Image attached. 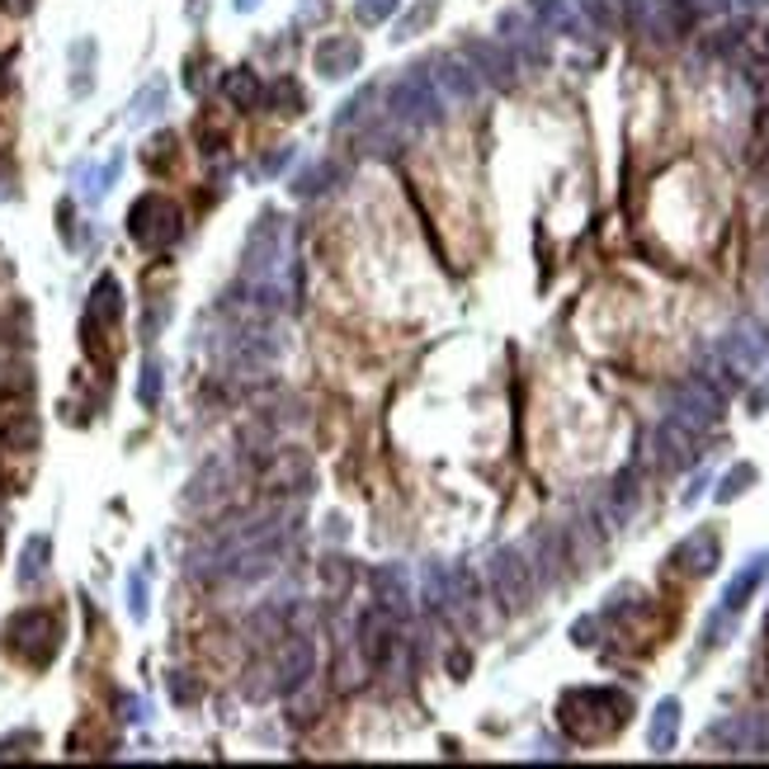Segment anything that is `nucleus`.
Returning <instances> with one entry per match:
<instances>
[{"instance_id":"nucleus-37","label":"nucleus","mask_w":769,"mask_h":769,"mask_svg":"<svg viewBox=\"0 0 769 769\" xmlns=\"http://www.w3.org/2000/svg\"><path fill=\"white\" fill-rule=\"evenodd\" d=\"M368 109V90H359V95H350L345 105H340V113H335V127H350L354 119H359V113Z\"/></svg>"},{"instance_id":"nucleus-11","label":"nucleus","mask_w":769,"mask_h":769,"mask_svg":"<svg viewBox=\"0 0 769 769\" xmlns=\"http://www.w3.org/2000/svg\"><path fill=\"white\" fill-rule=\"evenodd\" d=\"M496 24H501L505 48L515 52L520 62H534V66H544V62H548V38H544L548 28L534 20L529 5H524V10H501V20H496Z\"/></svg>"},{"instance_id":"nucleus-43","label":"nucleus","mask_w":769,"mask_h":769,"mask_svg":"<svg viewBox=\"0 0 769 769\" xmlns=\"http://www.w3.org/2000/svg\"><path fill=\"white\" fill-rule=\"evenodd\" d=\"M5 5H10V10H14V14H24V10H28V5H34V0H5Z\"/></svg>"},{"instance_id":"nucleus-39","label":"nucleus","mask_w":769,"mask_h":769,"mask_svg":"<svg viewBox=\"0 0 769 769\" xmlns=\"http://www.w3.org/2000/svg\"><path fill=\"white\" fill-rule=\"evenodd\" d=\"M293 156H297V147H279V151H274V156H269V161H265V175H279V170L289 166Z\"/></svg>"},{"instance_id":"nucleus-25","label":"nucleus","mask_w":769,"mask_h":769,"mask_svg":"<svg viewBox=\"0 0 769 769\" xmlns=\"http://www.w3.org/2000/svg\"><path fill=\"white\" fill-rule=\"evenodd\" d=\"M675 736H680V699H661L657 713H651L647 746L657 750V756H671V750H675Z\"/></svg>"},{"instance_id":"nucleus-1","label":"nucleus","mask_w":769,"mask_h":769,"mask_svg":"<svg viewBox=\"0 0 769 769\" xmlns=\"http://www.w3.org/2000/svg\"><path fill=\"white\" fill-rule=\"evenodd\" d=\"M241 289H246V303L260 312L289 307L297 293V236H293V222L274 208H265L246 236Z\"/></svg>"},{"instance_id":"nucleus-26","label":"nucleus","mask_w":769,"mask_h":769,"mask_svg":"<svg viewBox=\"0 0 769 769\" xmlns=\"http://www.w3.org/2000/svg\"><path fill=\"white\" fill-rule=\"evenodd\" d=\"M340 180H345V166H340V161H317V166H307L303 175L293 180V194L297 198H317L326 190H335Z\"/></svg>"},{"instance_id":"nucleus-20","label":"nucleus","mask_w":769,"mask_h":769,"mask_svg":"<svg viewBox=\"0 0 769 769\" xmlns=\"http://www.w3.org/2000/svg\"><path fill=\"white\" fill-rule=\"evenodd\" d=\"M459 600H463V576H453L449 566H439V562L425 566V605L439 609V614H453Z\"/></svg>"},{"instance_id":"nucleus-24","label":"nucleus","mask_w":769,"mask_h":769,"mask_svg":"<svg viewBox=\"0 0 769 769\" xmlns=\"http://www.w3.org/2000/svg\"><path fill=\"white\" fill-rule=\"evenodd\" d=\"M166 99H170V85L161 76H151L142 90L133 95V105H127V123L142 127V123H156L166 113Z\"/></svg>"},{"instance_id":"nucleus-45","label":"nucleus","mask_w":769,"mask_h":769,"mask_svg":"<svg viewBox=\"0 0 769 769\" xmlns=\"http://www.w3.org/2000/svg\"><path fill=\"white\" fill-rule=\"evenodd\" d=\"M255 5H260V0H236V10H241V14H246V10H255Z\"/></svg>"},{"instance_id":"nucleus-35","label":"nucleus","mask_w":769,"mask_h":769,"mask_svg":"<svg viewBox=\"0 0 769 769\" xmlns=\"http://www.w3.org/2000/svg\"><path fill=\"white\" fill-rule=\"evenodd\" d=\"M127 614H133L137 623L147 619V576H127Z\"/></svg>"},{"instance_id":"nucleus-21","label":"nucleus","mask_w":769,"mask_h":769,"mask_svg":"<svg viewBox=\"0 0 769 769\" xmlns=\"http://www.w3.org/2000/svg\"><path fill=\"white\" fill-rule=\"evenodd\" d=\"M581 10H586V20L595 28H623L628 20H643L647 14V0H581Z\"/></svg>"},{"instance_id":"nucleus-18","label":"nucleus","mask_w":769,"mask_h":769,"mask_svg":"<svg viewBox=\"0 0 769 769\" xmlns=\"http://www.w3.org/2000/svg\"><path fill=\"white\" fill-rule=\"evenodd\" d=\"M657 459H661L666 473H675V467H689L694 459H699V435H694L689 425H680V420L666 416V420L657 425Z\"/></svg>"},{"instance_id":"nucleus-36","label":"nucleus","mask_w":769,"mask_h":769,"mask_svg":"<svg viewBox=\"0 0 769 769\" xmlns=\"http://www.w3.org/2000/svg\"><path fill=\"white\" fill-rule=\"evenodd\" d=\"M392 10H396V0H359V5H354V14H359V24H382Z\"/></svg>"},{"instance_id":"nucleus-3","label":"nucleus","mask_w":769,"mask_h":769,"mask_svg":"<svg viewBox=\"0 0 769 769\" xmlns=\"http://www.w3.org/2000/svg\"><path fill=\"white\" fill-rule=\"evenodd\" d=\"M388 119H396L406 133H425V127H435L439 119H444V99H439L430 76H425V66H411L406 76L392 81V90H388Z\"/></svg>"},{"instance_id":"nucleus-31","label":"nucleus","mask_w":769,"mask_h":769,"mask_svg":"<svg viewBox=\"0 0 769 769\" xmlns=\"http://www.w3.org/2000/svg\"><path fill=\"white\" fill-rule=\"evenodd\" d=\"M435 14H439V0H416L402 20H396V28H392V38L396 42H406V38H416V34H425V28L435 24Z\"/></svg>"},{"instance_id":"nucleus-22","label":"nucleus","mask_w":769,"mask_h":769,"mask_svg":"<svg viewBox=\"0 0 769 769\" xmlns=\"http://www.w3.org/2000/svg\"><path fill=\"white\" fill-rule=\"evenodd\" d=\"M312 666H317V647H312V637H293L289 651H283V661H279V689H303Z\"/></svg>"},{"instance_id":"nucleus-15","label":"nucleus","mask_w":769,"mask_h":769,"mask_svg":"<svg viewBox=\"0 0 769 769\" xmlns=\"http://www.w3.org/2000/svg\"><path fill=\"white\" fill-rule=\"evenodd\" d=\"M312 62H317V76L321 81H345L359 71L364 62V42L350 38V34H335V38H321L317 52H312Z\"/></svg>"},{"instance_id":"nucleus-27","label":"nucleus","mask_w":769,"mask_h":769,"mask_svg":"<svg viewBox=\"0 0 769 769\" xmlns=\"http://www.w3.org/2000/svg\"><path fill=\"white\" fill-rule=\"evenodd\" d=\"M222 95L232 99L236 109H255V105H265V85L255 81V71H251V66L227 71V76H222Z\"/></svg>"},{"instance_id":"nucleus-2","label":"nucleus","mask_w":769,"mask_h":769,"mask_svg":"<svg viewBox=\"0 0 769 769\" xmlns=\"http://www.w3.org/2000/svg\"><path fill=\"white\" fill-rule=\"evenodd\" d=\"M600 713H633V699L623 689H572L562 699V728L576 736V742H605V736L619 732V722H609Z\"/></svg>"},{"instance_id":"nucleus-19","label":"nucleus","mask_w":769,"mask_h":769,"mask_svg":"<svg viewBox=\"0 0 769 769\" xmlns=\"http://www.w3.org/2000/svg\"><path fill=\"white\" fill-rule=\"evenodd\" d=\"M765 572H769V558H750V562L742 566V572H736V576L728 581V590H722V609H718V614H722V619H736V614H742V609L750 605V595L760 590Z\"/></svg>"},{"instance_id":"nucleus-7","label":"nucleus","mask_w":769,"mask_h":769,"mask_svg":"<svg viewBox=\"0 0 769 769\" xmlns=\"http://www.w3.org/2000/svg\"><path fill=\"white\" fill-rule=\"evenodd\" d=\"M718 359L732 368L736 378H750L756 368L769 364V326L756 317H742L728 335L718 340Z\"/></svg>"},{"instance_id":"nucleus-33","label":"nucleus","mask_w":769,"mask_h":769,"mask_svg":"<svg viewBox=\"0 0 769 769\" xmlns=\"http://www.w3.org/2000/svg\"><path fill=\"white\" fill-rule=\"evenodd\" d=\"M161 364H156V359H147V364H142V378H137V402L142 406H156V402H161Z\"/></svg>"},{"instance_id":"nucleus-16","label":"nucleus","mask_w":769,"mask_h":769,"mask_svg":"<svg viewBox=\"0 0 769 769\" xmlns=\"http://www.w3.org/2000/svg\"><path fill=\"white\" fill-rule=\"evenodd\" d=\"M529 14L548 34H566V38H590L595 24L586 20L581 0H529Z\"/></svg>"},{"instance_id":"nucleus-8","label":"nucleus","mask_w":769,"mask_h":769,"mask_svg":"<svg viewBox=\"0 0 769 769\" xmlns=\"http://www.w3.org/2000/svg\"><path fill=\"white\" fill-rule=\"evenodd\" d=\"M487 576H491V590L496 600L505 609H524L534 595V562L524 558L520 548H496L491 562H487Z\"/></svg>"},{"instance_id":"nucleus-17","label":"nucleus","mask_w":769,"mask_h":769,"mask_svg":"<svg viewBox=\"0 0 769 769\" xmlns=\"http://www.w3.org/2000/svg\"><path fill=\"white\" fill-rule=\"evenodd\" d=\"M718 558H722V538H718L713 529H694L689 538H680L675 552H671V562H675L685 576H708V572H718Z\"/></svg>"},{"instance_id":"nucleus-10","label":"nucleus","mask_w":769,"mask_h":769,"mask_svg":"<svg viewBox=\"0 0 769 769\" xmlns=\"http://www.w3.org/2000/svg\"><path fill=\"white\" fill-rule=\"evenodd\" d=\"M708 742H713L722 756H769V718L765 713L722 718L708 728Z\"/></svg>"},{"instance_id":"nucleus-44","label":"nucleus","mask_w":769,"mask_h":769,"mask_svg":"<svg viewBox=\"0 0 769 769\" xmlns=\"http://www.w3.org/2000/svg\"><path fill=\"white\" fill-rule=\"evenodd\" d=\"M742 10H769V0H742Z\"/></svg>"},{"instance_id":"nucleus-5","label":"nucleus","mask_w":769,"mask_h":769,"mask_svg":"<svg viewBox=\"0 0 769 769\" xmlns=\"http://www.w3.org/2000/svg\"><path fill=\"white\" fill-rule=\"evenodd\" d=\"M57 643H62V623L48 609H24L5 628V647L14 657H24L28 666H48L57 657Z\"/></svg>"},{"instance_id":"nucleus-32","label":"nucleus","mask_w":769,"mask_h":769,"mask_svg":"<svg viewBox=\"0 0 769 769\" xmlns=\"http://www.w3.org/2000/svg\"><path fill=\"white\" fill-rule=\"evenodd\" d=\"M265 105H274V113H303L307 109V95H303V85H297V81L283 76V81H274L265 90Z\"/></svg>"},{"instance_id":"nucleus-30","label":"nucleus","mask_w":769,"mask_h":769,"mask_svg":"<svg viewBox=\"0 0 769 769\" xmlns=\"http://www.w3.org/2000/svg\"><path fill=\"white\" fill-rule=\"evenodd\" d=\"M227 481V467L222 463H208L204 473H194V481H190V491H184V505L190 510H198V505H208V501H218V496L227 491L222 487Z\"/></svg>"},{"instance_id":"nucleus-38","label":"nucleus","mask_w":769,"mask_h":769,"mask_svg":"<svg viewBox=\"0 0 769 769\" xmlns=\"http://www.w3.org/2000/svg\"><path fill=\"white\" fill-rule=\"evenodd\" d=\"M170 699H175V704H194L198 699V685L184 671H175V675H170Z\"/></svg>"},{"instance_id":"nucleus-6","label":"nucleus","mask_w":769,"mask_h":769,"mask_svg":"<svg viewBox=\"0 0 769 769\" xmlns=\"http://www.w3.org/2000/svg\"><path fill=\"white\" fill-rule=\"evenodd\" d=\"M722 402H728V396H722L718 388H708L704 378H685L680 388H671V396H666V416L689 425L694 435H704L722 420Z\"/></svg>"},{"instance_id":"nucleus-34","label":"nucleus","mask_w":769,"mask_h":769,"mask_svg":"<svg viewBox=\"0 0 769 769\" xmlns=\"http://www.w3.org/2000/svg\"><path fill=\"white\" fill-rule=\"evenodd\" d=\"M750 481H756V467H750V463H736L732 473L722 477V487H718V501H722V505H728V501H736V496H742V491H750Z\"/></svg>"},{"instance_id":"nucleus-46","label":"nucleus","mask_w":769,"mask_h":769,"mask_svg":"<svg viewBox=\"0 0 769 769\" xmlns=\"http://www.w3.org/2000/svg\"><path fill=\"white\" fill-rule=\"evenodd\" d=\"M765 57H769V28H765Z\"/></svg>"},{"instance_id":"nucleus-12","label":"nucleus","mask_w":769,"mask_h":769,"mask_svg":"<svg viewBox=\"0 0 769 769\" xmlns=\"http://www.w3.org/2000/svg\"><path fill=\"white\" fill-rule=\"evenodd\" d=\"M463 57L473 62V71L481 81H491L496 90H510L515 85V71H520V57L505 48V42L496 38H467L463 42Z\"/></svg>"},{"instance_id":"nucleus-28","label":"nucleus","mask_w":769,"mask_h":769,"mask_svg":"<svg viewBox=\"0 0 769 769\" xmlns=\"http://www.w3.org/2000/svg\"><path fill=\"white\" fill-rule=\"evenodd\" d=\"M119 170H123V151H113L105 166H85V170H81V198H85V204H99V198L113 190Z\"/></svg>"},{"instance_id":"nucleus-14","label":"nucleus","mask_w":769,"mask_h":769,"mask_svg":"<svg viewBox=\"0 0 769 769\" xmlns=\"http://www.w3.org/2000/svg\"><path fill=\"white\" fill-rule=\"evenodd\" d=\"M368 590H374V600L382 614H392V619H406L411 614V576H406V566L402 562H382L368 572Z\"/></svg>"},{"instance_id":"nucleus-4","label":"nucleus","mask_w":769,"mask_h":769,"mask_svg":"<svg viewBox=\"0 0 769 769\" xmlns=\"http://www.w3.org/2000/svg\"><path fill=\"white\" fill-rule=\"evenodd\" d=\"M184 232V212L170 204L166 194H142L133 208H127V236L137 241L142 251H170Z\"/></svg>"},{"instance_id":"nucleus-9","label":"nucleus","mask_w":769,"mask_h":769,"mask_svg":"<svg viewBox=\"0 0 769 769\" xmlns=\"http://www.w3.org/2000/svg\"><path fill=\"white\" fill-rule=\"evenodd\" d=\"M425 76H430V85L439 90V99H444V109H467L481 99V81L473 62L467 57H435V62H425Z\"/></svg>"},{"instance_id":"nucleus-40","label":"nucleus","mask_w":769,"mask_h":769,"mask_svg":"<svg viewBox=\"0 0 769 769\" xmlns=\"http://www.w3.org/2000/svg\"><path fill=\"white\" fill-rule=\"evenodd\" d=\"M20 746H34V732H24V736H5V742H0V760H5V756H20Z\"/></svg>"},{"instance_id":"nucleus-13","label":"nucleus","mask_w":769,"mask_h":769,"mask_svg":"<svg viewBox=\"0 0 769 769\" xmlns=\"http://www.w3.org/2000/svg\"><path fill=\"white\" fill-rule=\"evenodd\" d=\"M279 354H283V331L274 321L241 326L236 340H232V364L236 368H265V364H274Z\"/></svg>"},{"instance_id":"nucleus-41","label":"nucleus","mask_w":769,"mask_h":769,"mask_svg":"<svg viewBox=\"0 0 769 769\" xmlns=\"http://www.w3.org/2000/svg\"><path fill=\"white\" fill-rule=\"evenodd\" d=\"M119 708H123V718H127V722H142V718H147V704L133 699V694H127V699H119Z\"/></svg>"},{"instance_id":"nucleus-23","label":"nucleus","mask_w":769,"mask_h":769,"mask_svg":"<svg viewBox=\"0 0 769 769\" xmlns=\"http://www.w3.org/2000/svg\"><path fill=\"white\" fill-rule=\"evenodd\" d=\"M48 562H52V538L48 534H34L24 538V552H20V566H14V581L24 590H34L42 576H48Z\"/></svg>"},{"instance_id":"nucleus-29","label":"nucleus","mask_w":769,"mask_h":769,"mask_svg":"<svg viewBox=\"0 0 769 769\" xmlns=\"http://www.w3.org/2000/svg\"><path fill=\"white\" fill-rule=\"evenodd\" d=\"M123 317V297H119V279L113 274H105L95 283V293H90V326L99 321V326H113Z\"/></svg>"},{"instance_id":"nucleus-42","label":"nucleus","mask_w":769,"mask_h":769,"mask_svg":"<svg viewBox=\"0 0 769 769\" xmlns=\"http://www.w3.org/2000/svg\"><path fill=\"white\" fill-rule=\"evenodd\" d=\"M704 487H708V473H704V477H694V487L685 491V505H694V501H699V496H704Z\"/></svg>"}]
</instances>
